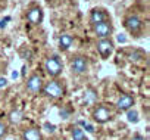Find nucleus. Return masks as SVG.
Masks as SVG:
<instances>
[{
  "label": "nucleus",
  "instance_id": "f257e3e1",
  "mask_svg": "<svg viewBox=\"0 0 150 140\" xmlns=\"http://www.w3.org/2000/svg\"><path fill=\"white\" fill-rule=\"evenodd\" d=\"M65 92H66V87H65L63 81H62V80H57V78H53L52 81L46 83V84L43 86V90H41V93H43L46 97L53 99V100L63 97V96H65Z\"/></svg>",
  "mask_w": 150,
  "mask_h": 140
},
{
  "label": "nucleus",
  "instance_id": "f03ea898",
  "mask_svg": "<svg viewBox=\"0 0 150 140\" xmlns=\"http://www.w3.org/2000/svg\"><path fill=\"white\" fill-rule=\"evenodd\" d=\"M44 69H46V72L52 77V78H57L62 71H63V63L60 60V58L57 55H52L46 59L44 62Z\"/></svg>",
  "mask_w": 150,
  "mask_h": 140
},
{
  "label": "nucleus",
  "instance_id": "7ed1b4c3",
  "mask_svg": "<svg viewBox=\"0 0 150 140\" xmlns=\"http://www.w3.org/2000/svg\"><path fill=\"white\" fill-rule=\"evenodd\" d=\"M112 117H113V114L106 105H97L91 111V118L97 124H106L112 119Z\"/></svg>",
  "mask_w": 150,
  "mask_h": 140
},
{
  "label": "nucleus",
  "instance_id": "20e7f679",
  "mask_svg": "<svg viewBox=\"0 0 150 140\" xmlns=\"http://www.w3.org/2000/svg\"><path fill=\"white\" fill-rule=\"evenodd\" d=\"M71 71L77 75H83L88 71V59L87 56L83 55H77L74 56L71 60Z\"/></svg>",
  "mask_w": 150,
  "mask_h": 140
},
{
  "label": "nucleus",
  "instance_id": "39448f33",
  "mask_svg": "<svg viewBox=\"0 0 150 140\" xmlns=\"http://www.w3.org/2000/svg\"><path fill=\"white\" fill-rule=\"evenodd\" d=\"M113 50H115V43L110 38H100L97 41V52L103 60L109 59L112 56Z\"/></svg>",
  "mask_w": 150,
  "mask_h": 140
},
{
  "label": "nucleus",
  "instance_id": "423d86ee",
  "mask_svg": "<svg viewBox=\"0 0 150 140\" xmlns=\"http://www.w3.org/2000/svg\"><path fill=\"white\" fill-rule=\"evenodd\" d=\"M43 86H44L43 78H41L38 74H33V75L28 77L25 87H27V92H28V93H31V95H38V93H41Z\"/></svg>",
  "mask_w": 150,
  "mask_h": 140
},
{
  "label": "nucleus",
  "instance_id": "0eeeda50",
  "mask_svg": "<svg viewBox=\"0 0 150 140\" xmlns=\"http://www.w3.org/2000/svg\"><path fill=\"white\" fill-rule=\"evenodd\" d=\"M93 31H94L96 37H99V38H109L110 34L113 33V27H112L110 21H103V22L94 24Z\"/></svg>",
  "mask_w": 150,
  "mask_h": 140
},
{
  "label": "nucleus",
  "instance_id": "6e6552de",
  "mask_svg": "<svg viewBox=\"0 0 150 140\" xmlns=\"http://www.w3.org/2000/svg\"><path fill=\"white\" fill-rule=\"evenodd\" d=\"M124 25H125V28H127L131 34H134V36H138V34L141 33V28H143L141 19H140L138 16H135V15L128 16V18L124 21Z\"/></svg>",
  "mask_w": 150,
  "mask_h": 140
},
{
  "label": "nucleus",
  "instance_id": "1a4fd4ad",
  "mask_svg": "<svg viewBox=\"0 0 150 140\" xmlns=\"http://www.w3.org/2000/svg\"><path fill=\"white\" fill-rule=\"evenodd\" d=\"M135 103V99L131 95H122L118 100H116V109L118 112H127L128 109H131Z\"/></svg>",
  "mask_w": 150,
  "mask_h": 140
},
{
  "label": "nucleus",
  "instance_id": "9d476101",
  "mask_svg": "<svg viewBox=\"0 0 150 140\" xmlns=\"http://www.w3.org/2000/svg\"><path fill=\"white\" fill-rule=\"evenodd\" d=\"M27 21L33 25H38L43 21V9L40 6H33L27 12Z\"/></svg>",
  "mask_w": 150,
  "mask_h": 140
},
{
  "label": "nucleus",
  "instance_id": "9b49d317",
  "mask_svg": "<svg viewBox=\"0 0 150 140\" xmlns=\"http://www.w3.org/2000/svg\"><path fill=\"white\" fill-rule=\"evenodd\" d=\"M103 21H109L106 11L100 9V8L91 9V12H90V22L94 25V24H99V22H103Z\"/></svg>",
  "mask_w": 150,
  "mask_h": 140
},
{
  "label": "nucleus",
  "instance_id": "f8f14e48",
  "mask_svg": "<svg viewBox=\"0 0 150 140\" xmlns=\"http://www.w3.org/2000/svg\"><path fill=\"white\" fill-rule=\"evenodd\" d=\"M21 139L22 140H43V134L38 128L31 127V128H27V130L22 131Z\"/></svg>",
  "mask_w": 150,
  "mask_h": 140
},
{
  "label": "nucleus",
  "instance_id": "ddd939ff",
  "mask_svg": "<svg viewBox=\"0 0 150 140\" xmlns=\"http://www.w3.org/2000/svg\"><path fill=\"white\" fill-rule=\"evenodd\" d=\"M72 43H74V37L71 34H62L59 37V49L63 50V52L69 50V47L72 46Z\"/></svg>",
  "mask_w": 150,
  "mask_h": 140
},
{
  "label": "nucleus",
  "instance_id": "4468645a",
  "mask_svg": "<svg viewBox=\"0 0 150 140\" xmlns=\"http://www.w3.org/2000/svg\"><path fill=\"white\" fill-rule=\"evenodd\" d=\"M96 100H97V93H96V90L88 89V90L84 93V103L93 105V103H96Z\"/></svg>",
  "mask_w": 150,
  "mask_h": 140
},
{
  "label": "nucleus",
  "instance_id": "2eb2a0df",
  "mask_svg": "<svg viewBox=\"0 0 150 140\" xmlns=\"http://www.w3.org/2000/svg\"><path fill=\"white\" fill-rule=\"evenodd\" d=\"M71 137H72V140H88L86 137V133L80 127H74L71 130Z\"/></svg>",
  "mask_w": 150,
  "mask_h": 140
},
{
  "label": "nucleus",
  "instance_id": "dca6fc26",
  "mask_svg": "<svg viewBox=\"0 0 150 140\" xmlns=\"http://www.w3.org/2000/svg\"><path fill=\"white\" fill-rule=\"evenodd\" d=\"M22 118H24V115H22V112H21L19 109H13V111H11V114H9V121H11L12 124H19V122L22 121Z\"/></svg>",
  "mask_w": 150,
  "mask_h": 140
},
{
  "label": "nucleus",
  "instance_id": "f3484780",
  "mask_svg": "<svg viewBox=\"0 0 150 140\" xmlns=\"http://www.w3.org/2000/svg\"><path fill=\"white\" fill-rule=\"evenodd\" d=\"M127 118H128L129 122H137V121H138V112L131 108V109L127 111Z\"/></svg>",
  "mask_w": 150,
  "mask_h": 140
},
{
  "label": "nucleus",
  "instance_id": "a211bd4d",
  "mask_svg": "<svg viewBox=\"0 0 150 140\" xmlns=\"http://www.w3.org/2000/svg\"><path fill=\"white\" fill-rule=\"evenodd\" d=\"M6 133H8V125H6L5 122L0 121V140L6 136Z\"/></svg>",
  "mask_w": 150,
  "mask_h": 140
},
{
  "label": "nucleus",
  "instance_id": "6ab92c4d",
  "mask_svg": "<svg viewBox=\"0 0 150 140\" xmlns=\"http://www.w3.org/2000/svg\"><path fill=\"white\" fill-rule=\"evenodd\" d=\"M6 86H8V80H6L5 77H0V90L5 89Z\"/></svg>",
  "mask_w": 150,
  "mask_h": 140
},
{
  "label": "nucleus",
  "instance_id": "aec40b11",
  "mask_svg": "<svg viewBox=\"0 0 150 140\" xmlns=\"http://www.w3.org/2000/svg\"><path fill=\"white\" fill-rule=\"evenodd\" d=\"M86 128H87V131H90V133H93L94 131V128H93V125H90V124H87V122H81Z\"/></svg>",
  "mask_w": 150,
  "mask_h": 140
},
{
  "label": "nucleus",
  "instance_id": "412c9836",
  "mask_svg": "<svg viewBox=\"0 0 150 140\" xmlns=\"http://www.w3.org/2000/svg\"><path fill=\"white\" fill-rule=\"evenodd\" d=\"M131 140H146V139H144V136H141V134H134V136L131 137Z\"/></svg>",
  "mask_w": 150,
  "mask_h": 140
},
{
  "label": "nucleus",
  "instance_id": "4be33fe9",
  "mask_svg": "<svg viewBox=\"0 0 150 140\" xmlns=\"http://www.w3.org/2000/svg\"><path fill=\"white\" fill-rule=\"evenodd\" d=\"M44 125H46V128H49V130H47L49 133H53V131H54V125H53V124H47V122H46Z\"/></svg>",
  "mask_w": 150,
  "mask_h": 140
},
{
  "label": "nucleus",
  "instance_id": "5701e85b",
  "mask_svg": "<svg viewBox=\"0 0 150 140\" xmlns=\"http://www.w3.org/2000/svg\"><path fill=\"white\" fill-rule=\"evenodd\" d=\"M9 19H11V18H9V16H8V18H6V19H5V21H9ZM0 27H5V24H3V21H0Z\"/></svg>",
  "mask_w": 150,
  "mask_h": 140
}]
</instances>
